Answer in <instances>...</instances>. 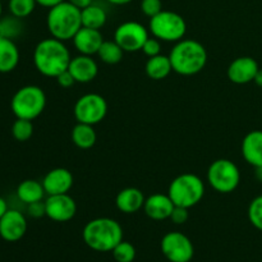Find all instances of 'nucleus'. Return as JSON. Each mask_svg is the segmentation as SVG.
<instances>
[{
    "mask_svg": "<svg viewBox=\"0 0 262 262\" xmlns=\"http://www.w3.org/2000/svg\"><path fill=\"white\" fill-rule=\"evenodd\" d=\"M46 216L56 223L71 222L77 214V204L68 193L53 194L45 199Z\"/></svg>",
    "mask_w": 262,
    "mask_h": 262,
    "instance_id": "13",
    "label": "nucleus"
},
{
    "mask_svg": "<svg viewBox=\"0 0 262 262\" xmlns=\"http://www.w3.org/2000/svg\"><path fill=\"white\" fill-rule=\"evenodd\" d=\"M81 17L83 27L101 30L106 25L107 13L104 8L92 3L89 7L81 9Z\"/></svg>",
    "mask_w": 262,
    "mask_h": 262,
    "instance_id": "25",
    "label": "nucleus"
},
{
    "mask_svg": "<svg viewBox=\"0 0 262 262\" xmlns=\"http://www.w3.org/2000/svg\"><path fill=\"white\" fill-rule=\"evenodd\" d=\"M146 197L142 191L136 187H127L122 189L115 197L117 209L123 214H135L143 209Z\"/></svg>",
    "mask_w": 262,
    "mask_h": 262,
    "instance_id": "19",
    "label": "nucleus"
},
{
    "mask_svg": "<svg viewBox=\"0 0 262 262\" xmlns=\"http://www.w3.org/2000/svg\"><path fill=\"white\" fill-rule=\"evenodd\" d=\"M26 211H27L28 216L33 217V219H40V217L46 216L45 200L27 205V209H26Z\"/></svg>",
    "mask_w": 262,
    "mask_h": 262,
    "instance_id": "34",
    "label": "nucleus"
},
{
    "mask_svg": "<svg viewBox=\"0 0 262 262\" xmlns=\"http://www.w3.org/2000/svg\"><path fill=\"white\" fill-rule=\"evenodd\" d=\"M3 12H4V7H3V3L2 0H0V18L3 17Z\"/></svg>",
    "mask_w": 262,
    "mask_h": 262,
    "instance_id": "43",
    "label": "nucleus"
},
{
    "mask_svg": "<svg viewBox=\"0 0 262 262\" xmlns=\"http://www.w3.org/2000/svg\"><path fill=\"white\" fill-rule=\"evenodd\" d=\"M258 64L251 56H241L234 59L228 67V78L235 84L250 83L255 79L258 71Z\"/></svg>",
    "mask_w": 262,
    "mask_h": 262,
    "instance_id": "15",
    "label": "nucleus"
},
{
    "mask_svg": "<svg viewBox=\"0 0 262 262\" xmlns=\"http://www.w3.org/2000/svg\"><path fill=\"white\" fill-rule=\"evenodd\" d=\"M174 207H176V205L171 201L169 194L154 193L146 197L143 211L150 219L161 222V220H166L170 217Z\"/></svg>",
    "mask_w": 262,
    "mask_h": 262,
    "instance_id": "18",
    "label": "nucleus"
},
{
    "mask_svg": "<svg viewBox=\"0 0 262 262\" xmlns=\"http://www.w3.org/2000/svg\"><path fill=\"white\" fill-rule=\"evenodd\" d=\"M68 71L76 83H90L99 74V64L92 56L79 54L71 59Z\"/></svg>",
    "mask_w": 262,
    "mask_h": 262,
    "instance_id": "16",
    "label": "nucleus"
},
{
    "mask_svg": "<svg viewBox=\"0 0 262 262\" xmlns=\"http://www.w3.org/2000/svg\"><path fill=\"white\" fill-rule=\"evenodd\" d=\"M97 56L102 63L114 66V64L122 61L123 56H124V50L114 40H104L101 48L97 51Z\"/></svg>",
    "mask_w": 262,
    "mask_h": 262,
    "instance_id": "26",
    "label": "nucleus"
},
{
    "mask_svg": "<svg viewBox=\"0 0 262 262\" xmlns=\"http://www.w3.org/2000/svg\"><path fill=\"white\" fill-rule=\"evenodd\" d=\"M248 219L256 229L262 232V194L251 201L248 206Z\"/></svg>",
    "mask_w": 262,
    "mask_h": 262,
    "instance_id": "31",
    "label": "nucleus"
},
{
    "mask_svg": "<svg viewBox=\"0 0 262 262\" xmlns=\"http://www.w3.org/2000/svg\"><path fill=\"white\" fill-rule=\"evenodd\" d=\"M27 229V217L17 209H9L0 219V238L5 242H18L25 237Z\"/></svg>",
    "mask_w": 262,
    "mask_h": 262,
    "instance_id": "12",
    "label": "nucleus"
},
{
    "mask_svg": "<svg viewBox=\"0 0 262 262\" xmlns=\"http://www.w3.org/2000/svg\"><path fill=\"white\" fill-rule=\"evenodd\" d=\"M33 135L32 120L27 119H15L12 124V136L18 142H26L30 140Z\"/></svg>",
    "mask_w": 262,
    "mask_h": 262,
    "instance_id": "29",
    "label": "nucleus"
},
{
    "mask_svg": "<svg viewBox=\"0 0 262 262\" xmlns=\"http://www.w3.org/2000/svg\"><path fill=\"white\" fill-rule=\"evenodd\" d=\"M113 257L117 262H133L136 258L135 246L127 241H122L112 251Z\"/></svg>",
    "mask_w": 262,
    "mask_h": 262,
    "instance_id": "30",
    "label": "nucleus"
},
{
    "mask_svg": "<svg viewBox=\"0 0 262 262\" xmlns=\"http://www.w3.org/2000/svg\"><path fill=\"white\" fill-rule=\"evenodd\" d=\"M161 252L170 262H191L194 256L192 241L182 232H169L160 243Z\"/></svg>",
    "mask_w": 262,
    "mask_h": 262,
    "instance_id": "11",
    "label": "nucleus"
},
{
    "mask_svg": "<svg viewBox=\"0 0 262 262\" xmlns=\"http://www.w3.org/2000/svg\"><path fill=\"white\" fill-rule=\"evenodd\" d=\"M15 194H17V199L27 206L33 202L42 201L43 197L46 196V192L42 182H38L36 179H25L18 184Z\"/></svg>",
    "mask_w": 262,
    "mask_h": 262,
    "instance_id": "22",
    "label": "nucleus"
},
{
    "mask_svg": "<svg viewBox=\"0 0 262 262\" xmlns=\"http://www.w3.org/2000/svg\"><path fill=\"white\" fill-rule=\"evenodd\" d=\"M71 137L74 145L82 150H89V148L94 147L97 141V135L94 125L86 124V123H77L72 129Z\"/></svg>",
    "mask_w": 262,
    "mask_h": 262,
    "instance_id": "24",
    "label": "nucleus"
},
{
    "mask_svg": "<svg viewBox=\"0 0 262 262\" xmlns=\"http://www.w3.org/2000/svg\"><path fill=\"white\" fill-rule=\"evenodd\" d=\"M106 2L113 5H127L129 3H132L133 0H106Z\"/></svg>",
    "mask_w": 262,
    "mask_h": 262,
    "instance_id": "40",
    "label": "nucleus"
},
{
    "mask_svg": "<svg viewBox=\"0 0 262 262\" xmlns=\"http://www.w3.org/2000/svg\"><path fill=\"white\" fill-rule=\"evenodd\" d=\"M73 114L77 123L96 125L106 117L107 102L99 94H84L74 104Z\"/></svg>",
    "mask_w": 262,
    "mask_h": 262,
    "instance_id": "9",
    "label": "nucleus"
},
{
    "mask_svg": "<svg viewBox=\"0 0 262 262\" xmlns=\"http://www.w3.org/2000/svg\"><path fill=\"white\" fill-rule=\"evenodd\" d=\"M73 174L66 168L51 169L42 179V186L45 188L46 196L68 193L73 187Z\"/></svg>",
    "mask_w": 262,
    "mask_h": 262,
    "instance_id": "14",
    "label": "nucleus"
},
{
    "mask_svg": "<svg viewBox=\"0 0 262 262\" xmlns=\"http://www.w3.org/2000/svg\"><path fill=\"white\" fill-rule=\"evenodd\" d=\"M163 9V2L161 0H142L141 2V12L148 18L155 17L156 14Z\"/></svg>",
    "mask_w": 262,
    "mask_h": 262,
    "instance_id": "32",
    "label": "nucleus"
},
{
    "mask_svg": "<svg viewBox=\"0 0 262 262\" xmlns=\"http://www.w3.org/2000/svg\"><path fill=\"white\" fill-rule=\"evenodd\" d=\"M20 53L14 40L0 37V73L14 71L19 64Z\"/></svg>",
    "mask_w": 262,
    "mask_h": 262,
    "instance_id": "21",
    "label": "nucleus"
},
{
    "mask_svg": "<svg viewBox=\"0 0 262 262\" xmlns=\"http://www.w3.org/2000/svg\"><path fill=\"white\" fill-rule=\"evenodd\" d=\"M23 32L22 19L14 15H3L0 18V37L15 40Z\"/></svg>",
    "mask_w": 262,
    "mask_h": 262,
    "instance_id": "27",
    "label": "nucleus"
},
{
    "mask_svg": "<svg viewBox=\"0 0 262 262\" xmlns=\"http://www.w3.org/2000/svg\"><path fill=\"white\" fill-rule=\"evenodd\" d=\"M46 107V94L40 86L26 84L20 87L10 100V110L18 119L35 120Z\"/></svg>",
    "mask_w": 262,
    "mask_h": 262,
    "instance_id": "5",
    "label": "nucleus"
},
{
    "mask_svg": "<svg viewBox=\"0 0 262 262\" xmlns=\"http://www.w3.org/2000/svg\"><path fill=\"white\" fill-rule=\"evenodd\" d=\"M82 238L87 247L96 252H112L123 241V228L112 217H96L84 225Z\"/></svg>",
    "mask_w": 262,
    "mask_h": 262,
    "instance_id": "2",
    "label": "nucleus"
},
{
    "mask_svg": "<svg viewBox=\"0 0 262 262\" xmlns=\"http://www.w3.org/2000/svg\"><path fill=\"white\" fill-rule=\"evenodd\" d=\"M8 210H9V205H8L7 200H5L4 197L0 196V219L4 216V214L8 211Z\"/></svg>",
    "mask_w": 262,
    "mask_h": 262,
    "instance_id": "39",
    "label": "nucleus"
},
{
    "mask_svg": "<svg viewBox=\"0 0 262 262\" xmlns=\"http://www.w3.org/2000/svg\"><path fill=\"white\" fill-rule=\"evenodd\" d=\"M67 2L76 5V7L79 8V9H83V8L89 7V5L92 4V0H67Z\"/></svg>",
    "mask_w": 262,
    "mask_h": 262,
    "instance_id": "38",
    "label": "nucleus"
},
{
    "mask_svg": "<svg viewBox=\"0 0 262 262\" xmlns=\"http://www.w3.org/2000/svg\"><path fill=\"white\" fill-rule=\"evenodd\" d=\"M150 37V31L140 22L127 20L117 27L114 41L124 50V53H137Z\"/></svg>",
    "mask_w": 262,
    "mask_h": 262,
    "instance_id": "10",
    "label": "nucleus"
},
{
    "mask_svg": "<svg viewBox=\"0 0 262 262\" xmlns=\"http://www.w3.org/2000/svg\"><path fill=\"white\" fill-rule=\"evenodd\" d=\"M207 183L219 193H232L241 183L239 168L229 159H217L207 169Z\"/></svg>",
    "mask_w": 262,
    "mask_h": 262,
    "instance_id": "8",
    "label": "nucleus"
},
{
    "mask_svg": "<svg viewBox=\"0 0 262 262\" xmlns=\"http://www.w3.org/2000/svg\"><path fill=\"white\" fill-rule=\"evenodd\" d=\"M173 72L181 76H194L205 69L207 64V51L200 41L183 38L176 42L169 54Z\"/></svg>",
    "mask_w": 262,
    "mask_h": 262,
    "instance_id": "3",
    "label": "nucleus"
},
{
    "mask_svg": "<svg viewBox=\"0 0 262 262\" xmlns=\"http://www.w3.org/2000/svg\"><path fill=\"white\" fill-rule=\"evenodd\" d=\"M188 210L189 209H186V207L176 206L169 219H170L171 222L177 225L184 224V223H187V220H188V217H189Z\"/></svg>",
    "mask_w": 262,
    "mask_h": 262,
    "instance_id": "35",
    "label": "nucleus"
},
{
    "mask_svg": "<svg viewBox=\"0 0 262 262\" xmlns=\"http://www.w3.org/2000/svg\"><path fill=\"white\" fill-rule=\"evenodd\" d=\"M253 82H255V83L257 84L258 87H262V69H261V68L258 69L257 73H256L255 79H253Z\"/></svg>",
    "mask_w": 262,
    "mask_h": 262,
    "instance_id": "41",
    "label": "nucleus"
},
{
    "mask_svg": "<svg viewBox=\"0 0 262 262\" xmlns=\"http://www.w3.org/2000/svg\"><path fill=\"white\" fill-rule=\"evenodd\" d=\"M148 31L154 37L164 42H178L187 33V23L181 14L171 10H161L150 18Z\"/></svg>",
    "mask_w": 262,
    "mask_h": 262,
    "instance_id": "7",
    "label": "nucleus"
},
{
    "mask_svg": "<svg viewBox=\"0 0 262 262\" xmlns=\"http://www.w3.org/2000/svg\"><path fill=\"white\" fill-rule=\"evenodd\" d=\"M73 46L82 55L94 56L97 55V51L104 42V36L101 31L87 28L82 26L81 30L73 37Z\"/></svg>",
    "mask_w": 262,
    "mask_h": 262,
    "instance_id": "17",
    "label": "nucleus"
},
{
    "mask_svg": "<svg viewBox=\"0 0 262 262\" xmlns=\"http://www.w3.org/2000/svg\"><path fill=\"white\" fill-rule=\"evenodd\" d=\"M143 54L148 58H152V56L159 55L161 54V41L156 37H148L147 41L145 42L142 48Z\"/></svg>",
    "mask_w": 262,
    "mask_h": 262,
    "instance_id": "33",
    "label": "nucleus"
},
{
    "mask_svg": "<svg viewBox=\"0 0 262 262\" xmlns=\"http://www.w3.org/2000/svg\"><path fill=\"white\" fill-rule=\"evenodd\" d=\"M55 79L61 89H69V87H72L74 83H76L73 76L69 73V71H66L63 72V73H60Z\"/></svg>",
    "mask_w": 262,
    "mask_h": 262,
    "instance_id": "36",
    "label": "nucleus"
},
{
    "mask_svg": "<svg viewBox=\"0 0 262 262\" xmlns=\"http://www.w3.org/2000/svg\"><path fill=\"white\" fill-rule=\"evenodd\" d=\"M255 177L258 182H261L262 183V165L256 166L255 168Z\"/></svg>",
    "mask_w": 262,
    "mask_h": 262,
    "instance_id": "42",
    "label": "nucleus"
},
{
    "mask_svg": "<svg viewBox=\"0 0 262 262\" xmlns=\"http://www.w3.org/2000/svg\"><path fill=\"white\" fill-rule=\"evenodd\" d=\"M32 59L38 73L49 78H56L60 73L68 71L72 56L64 41L48 37L38 41Z\"/></svg>",
    "mask_w": 262,
    "mask_h": 262,
    "instance_id": "1",
    "label": "nucleus"
},
{
    "mask_svg": "<svg viewBox=\"0 0 262 262\" xmlns=\"http://www.w3.org/2000/svg\"><path fill=\"white\" fill-rule=\"evenodd\" d=\"M145 71L146 74L151 79L161 81V79L166 78L173 72L170 58H169V55H163V54L148 58L147 63L145 66Z\"/></svg>",
    "mask_w": 262,
    "mask_h": 262,
    "instance_id": "23",
    "label": "nucleus"
},
{
    "mask_svg": "<svg viewBox=\"0 0 262 262\" xmlns=\"http://www.w3.org/2000/svg\"><path fill=\"white\" fill-rule=\"evenodd\" d=\"M36 5H37L36 0H9L8 10L14 17L25 19L35 12Z\"/></svg>",
    "mask_w": 262,
    "mask_h": 262,
    "instance_id": "28",
    "label": "nucleus"
},
{
    "mask_svg": "<svg viewBox=\"0 0 262 262\" xmlns=\"http://www.w3.org/2000/svg\"><path fill=\"white\" fill-rule=\"evenodd\" d=\"M242 156L253 168L262 165V130H251L242 141Z\"/></svg>",
    "mask_w": 262,
    "mask_h": 262,
    "instance_id": "20",
    "label": "nucleus"
},
{
    "mask_svg": "<svg viewBox=\"0 0 262 262\" xmlns=\"http://www.w3.org/2000/svg\"><path fill=\"white\" fill-rule=\"evenodd\" d=\"M168 194L176 206H196L205 196V183L199 176L193 173H183L170 182Z\"/></svg>",
    "mask_w": 262,
    "mask_h": 262,
    "instance_id": "6",
    "label": "nucleus"
},
{
    "mask_svg": "<svg viewBox=\"0 0 262 262\" xmlns=\"http://www.w3.org/2000/svg\"><path fill=\"white\" fill-rule=\"evenodd\" d=\"M46 27L51 37L64 42L73 40L82 28L81 9L67 0L50 8L46 15Z\"/></svg>",
    "mask_w": 262,
    "mask_h": 262,
    "instance_id": "4",
    "label": "nucleus"
},
{
    "mask_svg": "<svg viewBox=\"0 0 262 262\" xmlns=\"http://www.w3.org/2000/svg\"><path fill=\"white\" fill-rule=\"evenodd\" d=\"M63 2H66V0H36L37 5H40V7H43V8H48V9H50V8L55 7V5L60 4V3Z\"/></svg>",
    "mask_w": 262,
    "mask_h": 262,
    "instance_id": "37",
    "label": "nucleus"
}]
</instances>
